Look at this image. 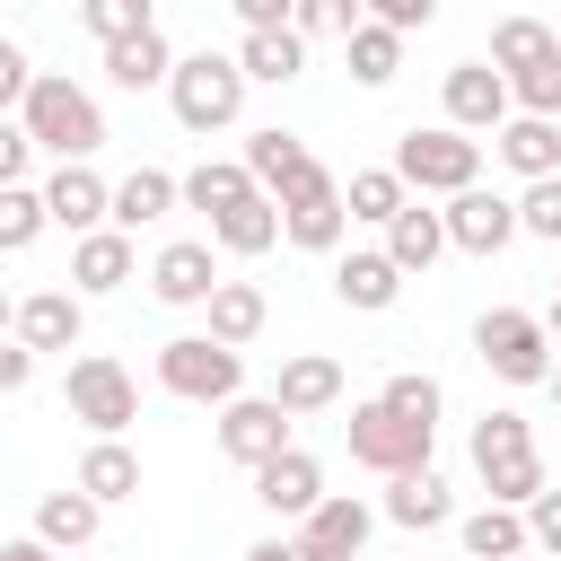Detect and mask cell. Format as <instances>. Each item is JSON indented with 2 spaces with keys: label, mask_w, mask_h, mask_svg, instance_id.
<instances>
[{
  "label": "cell",
  "mask_w": 561,
  "mask_h": 561,
  "mask_svg": "<svg viewBox=\"0 0 561 561\" xmlns=\"http://www.w3.org/2000/svg\"><path fill=\"white\" fill-rule=\"evenodd\" d=\"M18 123H26V140H35V149H53L61 167H88V158L105 149V105H96L70 70H35V88H26Z\"/></svg>",
  "instance_id": "obj_1"
},
{
  "label": "cell",
  "mask_w": 561,
  "mask_h": 561,
  "mask_svg": "<svg viewBox=\"0 0 561 561\" xmlns=\"http://www.w3.org/2000/svg\"><path fill=\"white\" fill-rule=\"evenodd\" d=\"M473 473H482V491H491L500 508H526V500L543 491V456H535L526 412H482V421H473Z\"/></svg>",
  "instance_id": "obj_2"
},
{
  "label": "cell",
  "mask_w": 561,
  "mask_h": 561,
  "mask_svg": "<svg viewBox=\"0 0 561 561\" xmlns=\"http://www.w3.org/2000/svg\"><path fill=\"white\" fill-rule=\"evenodd\" d=\"M167 105H175L184 131H228V123L245 114V70H237V53H184V61L167 70Z\"/></svg>",
  "instance_id": "obj_3"
},
{
  "label": "cell",
  "mask_w": 561,
  "mask_h": 561,
  "mask_svg": "<svg viewBox=\"0 0 561 561\" xmlns=\"http://www.w3.org/2000/svg\"><path fill=\"white\" fill-rule=\"evenodd\" d=\"M394 175H403V193H465V184H482V140H465L447 123H412L394 140Z\"/></svg>",
  "instance_id": "obj_4"
},
{
  "label": "cell",
  "mask_w": 561,
  "mask_h": 561,
  "mask_svg": "<svg viewBox=\"0 0 561 561\" xmlns=\"http://www.w3.org/2000/svg\"><path fill=\"white\" fill-rule=\"evenodd\" d=\"M158 386L184 394V403H237L245 394V351H228L210 333H175V342H158Z\"/></svg>",
  "instance_id": "obj_5"
},
{
  "label": "cell",
  "mask_w": 561,
  "mask_h": 561,
  "mask_svg": "<svg viewBox=\"0 0 561 561\" xmlns=\"http://www.w3.org/2000/svg\"><path fill=\"white\" fill-rule=\"evenodd\" d=\"M61 403H70V421H88L96 438H123V430L140 421V377H131L123 359H105V351H79L70 377H61Z\"/></svg>",
  "instance_id": "obj_6"
},
{
  "label": "cell",
  "mask_w": 561,
  "mask_h": 561,
  "mask_svg": "<svg viewBox=\"0 0 561 561\" xmlns=\"http://www.w3.org/2000/svg\"><path fill=\"white\" fill-rule=\"evenodd\" d=\"M473 351H482V368H491L500 386H543V377H552V333H543V316H526V307L473 316Z\"/></svg>",
  "instance_id": "obj_7"
},
{
  "label": "cell",
  "mask_w": 561,
  "mask_h": 561,
  "mask_svg": "<svg viewBox=\"0 0 561 561\" xmlns=\"http://www.w3.org/2000/svg\"><path fill=\"white\" fill-rule=\"evenodd\" d=\"M272 210H280V237H289V245H307V254H333V245H342V228H351L342 184H333L316 158H307V167L272 193Z\"/></svg>",
  "instance_id": "obj_8"
},
{
  "label": "cell",
  "mask_w": 561,
  "mask_h": 561,
  "mask_svg": "<svg viewBox=\"0 0 561 561\" xmlns=\"http://www.w3.org/2000/svg\"><path fill=\"white\" fill-rule=\"evenodd\" d=\"M342 438H351V456H359L368 473H386V482H394V473H421V465H430V447H438V430H421V421H394L377 394H368V403L342 421Z\"/></svg>",
  "instance_id": "obj_9"
},
{
  "label": "cell",
  "mask_w": 561,
  "mask_h": 561,
  "mask_svg": "<svg viewBox=\"0 0 561 561\" xmlns=\"http://www.w3.org/2000/svg\"><path fill=\"white\" fill-rule=\"evenodd\" d=\"M368 535H377V508H368V500H351V491H324V500L298 517L289 552H298V561H359V552H368Z\"/></svg>",
  "instance_id": "obj_10"
},
{
  "label": "cell",
  "mask_w": 561,
  "mask_h": 561,
  "mask_svg": "<svg viewBox=\"0 0 561 561\" xmlns=\"http://www.w3.org/2000/svg\"><path fill=\"white\" fill-rule=\"evenodd\" d=\"M280 447H298V438H289V412H280L272 394H237V403H219V456H228V465L254 473V465H272Z\"/></svg>",
  "instance_id": "obj_11"
},
{
  "label": "cell",
  "mask_w": 561,
  "mask_h": 561,
  "mask_svg": "<svg viewBox=\"0 0 561 561\" xmlns=\"http://www.w3.org/2000/svg\"><path fill=\"white\" fill-rule=\"evenodd\" d=\"M508 114H517V105H508V79H500L491 61H456V70H447V131L491 140Z\"/></svg>",
  "instance_id": "obj_12"
},
{
  "label": "cell",
  "mask_w": 561,
  "mask_h": 561,
  "mask_svg": "<svg viewBox=\"0 0 561 561\" xmlns=\"http://www.w3.org/2000/svg\"><path fill=\"white\" fill-rule=\"evenodd\" d=\"M438 228H447V245H456V254H500V245L517 237V202H508V193L465 184V193H447Z\"/></svg>",
  "instance_id": "obj_13"
},
{
  "label": "cell",
  "mask_w": 561,
  "mask_h": 561,
  "mask_svg": "<svg viewBox=\"0 0 561 561\" xmlns=\"http://www.w3.org/2000/svg\"><path fill=\"white\" fill-rule=\"evenodd\" d=\"M35 193H44V219H53V228H70V237L105 228V202H114V184H105L96 167H53Z\"/></svg>",
  "instance_id": "obj_14"
},
{
  "label": "cell",
  "mask_w": 561,
  "mask_h": 561,
  "mask_svg": "<svg viewBox=\"0 0 561 561\" xmlns=\"http://www.w3.org/2000/svg\"><path fill=\"white\" fill-rule=\"evenodd\" d=\"M131 272H140V254H131L123 228H88V237H70V289H79V298H114Z\"/></svg>",
  "instance_id": "obj_15"
},
{
  "label": "cell",
  "mask_w": 561,
  "mask_h": 561,
  "mask_svg": "<svg viewBox=\"0 0 561 561\" xmlns=\"http://www.w3.org/2000/svg\"><path fill=\"white\" fill-rule=\"evenodd\" d=\"M26 351H79V333H88V298L79 289H35V298H18V324H9Z\"/></svg>",
  "instance_id": "obj_16"
},
{
  "label": "cell",
  "mask_w": 561,
  "mask_h": 561,
  "mask_svg": "<svg viewBox=\"0 0 561 561\" xmlns=\"http://www.w3.org/2000/svg\"><path fill=\"white\" fill-rule=\"evenodd\" d=\"M210 289H219V254L210 245H193V237L184 245H158V263H149V298L158 307H202Z\"/></svg>",
  "instance_id": "obj_17"
},
{
  "label": "cell",
  "mask_w": 561,
  "mask_h": 561,
  "mask_svg": "<svg viewBox=\"0 0 561 561\" xmlns=\"http://www.w3.org/2000/svg\"><path fill=\"white\" fill-rule=\"evenodd\" d=\"M254 500H263L272 517H307V508L324 500V465H316L307 447H280L272 465H254Z\"/></svg>",
  "instance_id": "obj_18"
},
{
  "label": "cell",
  "mask_w": 561,
  "mask_h": 561,
  "mask_svg": "<svg viewBox=\"0 0 561 561\" xmlns=\"http://www.w3.org/2000/svg\"><path fill=\"white\" fill-rule=\"evenodd\" d=\"M272 403L298 421V412H333L342 403V359H324V351H298V359H280V377H272Z\"/></svg>",
  "instance_id": "obj_19"
},
{
  "label": "cell",
  "mask_w": 561,
  "mask_h": 561,
  "mask_svg": "<svg viewBox=\"0 0 561 561\" xmlns=\"http://www.w3.org/2000/svg\"><path fill=\"white\" fill-rule=\"evenodd\" d=\"M386 517H394V526H412V535H430V526H456V491H447V473H438V465H421V473H394V482H386Z\"/></svg>",
  "instance_id": "obj_20"
},
{
  "label": "cell",
  "mask_w": 561,
  "mask_h": 561,
  "mask_svg": "<svg viewBox=\"0 0 561 561\" xmlns=\"http://www.w3.org/2000/svg\"><path fill=\"white\" fill-rule=\"evenodd\" d=\"M237 70H245V88H289L307 70V35L298 26H263V35L237 44Z\"/></svg>",
  "instance_id": "obj_21"
},
{
  "label": "cell",
  "mask_w": 561,
  "mask_h": 561,
  "mask_svg": "<svg viewBox=\"0 0 561 561\" xmlns=\"http://www.w3.org/2000/svg\"><path fill=\"white\" fill-rule=\"evenodd\" d=\"M491 149L535 184V175H561V123H543V114H508L500 131H491Z\"/></svg>",
  "instance_id": "obj_22"
},
{
  "label": "cell",
  "mask_w": 561,
  "mask_h": 561,
  "mask_svg": "<svg viewBox=\"0 0 561 561\" xmlns=\"http://www.w3.org/2000/svg\"><path fill=\"white\" fill-rule=\"evenodd\" d=\"M438 254H447V228H438V210H430V202H403V210L386 219V263L412 280V272H430Z\"/></svg>",
  "instance_id": "obj_23"
},
{
  "label": "cell",
  "mask_w": 561,
  "mask_h": 561,
  "mask_svg": "<svg viewBox=\"0 0 561 561\" xmlns=\"http://www.w3.org/2000/svg\"><path fill=\"white\" fill-rule=\"evenodd\" d=\"M333 298L359 307V316H386V307L403 298V272L386 263V245H377V254H342V263H333Z\"/></svg>",
  "instance_id": "obj_24"
},
{
  "label": "cell",
  "mask_w": 561,
  "mask_h": 561,
  "mask_svg": "<svg viewBox=\"0 0 561 561\" xmlns=\"http://www.w3.org/2000/svg\"><path fill=\"white\" fill-rule=\"evenodd\" d=\"M96 526H105V508H96L79 482L35 500V543H53V552H79V543H96Z\"/></svg>",
  "instance_id": "obj_25"
},
{
  "label": "cell",
  "mask_w": 561,
  "mask_h": 561,
  "mask_svg": "<svg viewBox=\"0 0 561 561\" xmlns=\"http://www.w3.org/2000/svg\"><path fill=\"white\" fill-rule=\"evenodd\" d=\"M210 245H219V254H272V245H280V210H272V193L228 202V210L210 219Z\"/></svg>",
  "instance_id": "obj_26"
},
{
  "label": "cell",
  "mask_w": 561,
  "mask_h": 561,
  "mask_svg": "<svg viewBox=\"0 0 561 561\" xmlns=\"http://www.w3.org/2000/svg\"><path fill=\"white\" fill-rule=\"evenodd\" d=\"M96 508H114V500H140V456L123 447V438H96L88 456H79V473H70Z\"/></svg>",
  "instance_id": "obj_27"
},
{
  "label": "cell",
  "mask_w": 561,
  "mask_h": 561,
  "mask_svg": "<svg viewBox=\"0 0 561 561\" xmlns=\"http://www.w3.org/2000/svg\"><path fill=\"white\" fill-rule=\"evenodd\" d=\"M167 70H175V44H167L158 26H149V35L105 44V79H114V88H131V96H140V88H167Z\"/></svg>",
  "instance_id": "obj_28"
},
{
  "label": "cell",
  "mask_w": 561,
  "mask_h": 561,
  "mask_svg": "<svg viewBox=\"0 0 561 561\" xmlns=\"http://www.w3.org/2000/svg\"><path fill=\"white\" fill-rule=\"evenodd\" d=\"M175 210V175L167 167H131L123 184H114V202H105V219L131 237V228H149V219H167Z\"/></svg>",
  "instance_id": "obj_29"
},
{
  "label": "cell",
  "mask_w": 561,
  "mask_h": 561,
  "mask_svg": "<svg viewBox=\"0 0 561 561\" xmlns=\"http://www.w3.org/2000/svg\"><path fill=\"white\" fill-rule=\"evenodd\" d=\"M202 307H210V342H228V351H245V342L272 324V307H263V289H254V280H219Z\"/></svg>",
  "instance_id": "obj_30"
},
{
  "label": "cell",
  "mask_w": 561,
  "mask_h": 561,
  "mask_svg": "<svg viewBox=\"0 0 561 561\" xmlns=\"http://www.w3.org/2000/svg\"><path fill=\"white\" fill-rule=\"evenodd\" d=\"M561 53V35L543 26V18H500L491 26V70L500 79H517V70H535V61H552Z\"/></svg>",
  "instance_id": "obj_31"
},
{
  "label": "cell",
  "mask_w": 561,
  "mask_h": 561,
  "mask_svg": "<svg viewBox=\"0 0 561 561\" xmlns=\"http://www.w3.org/2000/svg\"><path fill=\"white\" fill-rule=\"evenodd\" d=\"M254 193V175H245V158H202L193 175H175V202H193V210H228V202H245Z\"/></svg>",
  "instance_id": "obj_32"
},
{
  "label": "cell",
  "mask_w": 561,
  "mask_h": 561,
  "mask_svg": "<svg viewBox=\"0 0 561 561\" xmlns=\"http://www.w3.org/2000/svg\"><path fill=\"white\" fill-rule=\"evenodd\" d=\"M456 543H465V561H517V552H526V517L491 500V508H473V517L456 526Z\"/></svg>",
  "instance_id": "obj_33"
},
{
  "label": "cell",
  "mask_w": 561,
  "mask_h": 561,
  "mask_svg": "<svg viewBox=\"0 0 561 561\" xmlns=\"http://www.w3.org/2000/svg\"><path fill=\"white\" fill-rule=\"evenodd\" d=\"M342 53H351V79H359V88H386V79L403 70V35L377 26V18H359V26L342 35Z\"/></svg>",
  "instance_id": "obj_34"
},
{
  "label": "cell",
  "mask_w": 561,
  "mask_h": 561,
  "mask_svg": "<svg viewBox=\"0 0 561 561\" xmlns=\"http://www.w3.org/2000/svg\"><path fill=\"white\" fill-rule=\"evenodd\" d=\"M298 167H307V140H298V131H280V123H272V131H245V175H254V193H280Z\"/></svg>",
  "instance_id": "obj_35"
},
{
  "label": "cell",
  "mask_w": 561,
  "mask_h": 561,
  "mask_svg": "<svg viewBox=\"0 0 561 561\" xmlns=\"http://www.w3.org/2000/svg\"><path fill=\"white\" fill-rule=\"evenodd\" d=\"M403 202H412V193H403V175H394V167H359V175L342 184V210H351V219H368V228H386Z\"/></svg>",
  "instance_id": "obj_36"
},
{
  "label": "cell",
  "mask_w": 561,
  "mask_h": 561,
  "mask_svg": "<svg viewBox=\"0 0 561 561\" xmlns=\"http://www.w3.org/2000/svg\"><path fill=\"white\" fill-rule=\"evenodd\" d=\"M377 403H386L394 421H421V430H438V412H447V394H438V377H421V368H403V377H386V386H377Z\"/></svg>",
  "instance_id": "obj_37"
},
{
  "label": "cell",
  "mask_w": 561,
  "mask_h": 561,
  "mask_svg": "<svg viewBox=\"0 0 561 561\" xmlns=\"http://www.w3.org/2000/svg\"><path fill=\"white\" fill-rule=\"evenodd\" d=\"M44 228H53L44 219V193L35 184H0V254H26Z\"/></svg>",
  "instance_id": "obj_38"
},
{
  "label": "cell",
  "mask_w": 561,
  "mask_h": 561,
  "mask_svg": "<svg viewBox=\"0 0 561 561\" xmlns=\"http://www.w3.org/2000/svg\"><path fill=\"white\" fill-rule=\"evenodd\" d=\"M79 26L96 44H123V35H149L158 26V0H79Z\"/></svg>",
  "instance_id": "obj_39"
},
{
  "label": "cell",
  "mask_w": 561,
  "mask_h": 561,
  "mask_svg": "<svg viewBox=\"0 0 561 561\" xmlns=\"http://www.w3.org/2000/svg\"><path fill=\"white\" fill-rule=\"evenodd\" d=\"M508 105H517V114L561 123V53H552V61H535V70H517V79H508Z\"/></svg>",
  "instance_id": "obj_40"
},
{
  "label": "cell",
  "mask_w": 561,
  "mask_h": 561,
  "mask_svg": "<svg viewBox=\"0 0 561 561\" xmlns=\"http://www.w3.org/2000/svg\"><path fill=\"white\" fill-rule=\"evenodd\" d=\"M517 237H552L561 245V175H535L517 193Z\"/></svg>",
  "instance_id": "obj_41"
},
{
  "label": "cell",
  "mask_w": 561,
  "mask_h": 561,
  "mask_svg": "<svg viewBox=\"0 0 561 561\" xmlns=\"http://www.w3.org/2000/svg\"><path fill=\"white\" fill-rule=\"evenodd\" d=\"M289 26H298V35H351V26H359V0H298Z\"/></svg>",
  "instance_id": "obj_42"
},
{
  "label": "cell",
  "mask_w": 561,
  "mask_h": 561,
  "mask_svg": "<svg viewBox=\"0 0 561 561\" xmlns=\"http://www.w3.org/2000/svg\"><path fill=\"white\" fill-rule=\"evenodd\" d=\"M517 517H526V543H535V552H561V491H552V482H543Z\"/></svg>",
  "instance_id": "obj_43"
},
{
  "label": "cell",
  "mask_w": 561,
  "mask_h": 561,
  "mask_svg": "<svg viewBox=\"0 0 561 561\" xmlns=\"http://www.w3.org/2000/svg\"><path fill=\"white\" fill-rule=\"evenodd\" d=\"M26 88H35V61H26V44H9V35H0V114H18V105H26Z\"/></svg>",
  "instance_id": "obj_44"
},
{
  "label": "cell",
  "mask_w": 561,
  "mask_h": 561,
  "mask_svg": "<svg viewBox=\"0 0 561 561\" xmlns=\"http://www.w3.org/2000/svg\"><path fill=\"white\" fill-rule=\"evenodd\" d=\"M359 18H377V26L412 35V26H430V18H438V0H359Z\"/></svg>",
  "instance_id": "obj_45"
},
{
  "label": "cell",
  "mask_w": 561,
  "mask_h": 561,
  "mask_svg": "<svg viewBox=\"0 0 561 561\" xmlns=\"http://www.w3.org/2000/svg\"><path fill=\"white\" fill-rule=\"evenodd\" d=\"M26 158H35L26 123H18V114H0V184H26Z\"/></svg>",
  "instance_id": "obj_46"
},
{
  "label": "cell",
  "mask_w": 561,
  "mask_h": 561,
  "mask_svg": "<svg viewBox=\"0 0 561 561\" xmlns=\"http://www.w3.org/2000/svg\"><path fill=\"white\" fill-rule=\"evenodd\" d=\"M26 377H35V351L9 333V342H0V394H26Z\"/></svg>",
  "instance_id": "obj_47"
},
{
  "label": "cell",
  "mask_w": 561,
  "mask_h": 561,
  "mask_svg": "<svg viewBox=\"0 0 561 561\" xmlns=\"http://www.w3.org/2000/svg\"><path fill=\"white\" fill-rule=\"evenodd\" d=\"M237 18H245V35H263V26H289V9L298 0H228Z\"/></svg>",
  "instance_id": "obj_48"
},
{
  "label": "cell",
  "mask_w": 561,
  "mask_h": 561,
  "mask_svg": "<svg viewBox=\"0 0 561 561\" xmlns=\"http://www.w3.org/2000/svg\"><path fill=\"white\" fill-rule=\"evenodd\" d=\"M0 561H53V543H35V535H18V543H0Z\"/></svg>",
  "instance_id": "obj_49"
},
{
  "label": "cell",
  "mask_w": 561,
  "mask_h": 561,
  "mask_svg": "<svg viewBox=\"0 0 561 561\" xmlns=\"http://www.w3.org/2000/svg\"><path fill=\"white\" fill-rule=\"evenodd\" d=\"M237 561H298V552H289V543H280V535H263V543H245V552H237Z\"/></svg>",
  "instance_id": "obj_50"
},
{
  "label": "cell",
  "mask_w": 561,
  "mask_h": 561,
  "mask_svg": "<svg viewBox=\"0 0 561 561\" xmlns=\"http://www.w3.org/2000/svg\"><path fill=\"white\" fill-rule=\"evenodd\" d=\"M9 324H18V298H9V289H0V342H9Z\"/></svg>",
  "instance_id": "obj_51"
},
{
  "label": "cell",
  "mask_w": 561,
  "mask_h": 561,
  "mask_svg": "<svg viewBox=\"0 0 561 561\" xmlns=\"http://www.w3.org/2000/svg\"><path fill=\"white\" fill-rule=\"evenodd\" d=\"M543 333H552V342H561V289H552V307H543Z\"/></svg>",
  "instance_id": "obj_52"
},
{
  "label": "cell",
  "mask_w": 561,
  "mask_h": 561,
  "mask_svg": "<svg viewBox=\"0 0 561 561\" xmlns=\"http://www.w3.org/2000/svg\"><path fill=\"white\" fill-rule=\"evenodd\" d=\"M543 386H552V403H561V368H552V377H543Z\"/></svg>",
  "instance_id": "obj_53"
},
{
  "label": "cell",
  "mask_w": 561,
  "mask_h": 561,
  "mask_svg": "<svg viewBox=\"0 0 561 561\" xmlns=\"http://www.w3.org/2000/svg\"><path fill=\"white\" fill-rule=\"evenodd\" d=\"M552 35H561V26H552Z\"/></svg>",
  "instance_id": "obj_54"
}]
</instances>
